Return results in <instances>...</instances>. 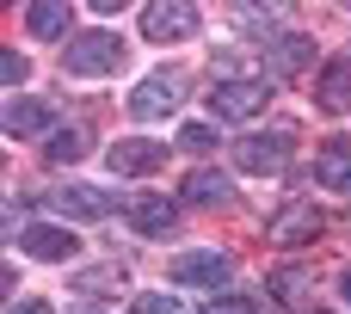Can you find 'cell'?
Listing matches in <instances>:
<instances>
[{
    "label": "cell",
    "mask_w": 351,
    "mask_h": 314,
    "mask_svg": "<svg viewBox=\"0 0 351 314\" xmlns=\"http://www.w3.org/2000/svg\"><path fill=\"white\" fill-rule=\"evenodd\" d=\"M228 271H234V265H228V253L204 247V253H179L167 278H173V284H191V290H222V284H228Z\"/></svg>",
    "instance_id": "4"
},
{
    "label": "cell",
    "mask_w": 351,
    "mask_h": 314,
    "mask_svg": "<svg viewBox=\"0 0 351 314\" xmlns=\"http://www.w3.org/2000/svg\"><path fill=\"white\" fill-rule=\"evenodd\" d=\"M68 25H74V6L68 0H37L25 12V31L31 37H68Z\"/></svg>",
    "instance_id": "13"
},
{
    "label": "cell",
    "mask_w": 351,
    "mask_h": 314,
    "mask_svg": "<svg viewBox=\"0 0 351 314\" xmlns=\"http://www.w3.org/2000/svg\"><path fill=\"white\" fill-rule=\"evenodd\" d=\"M142 31H148L154 43H179V37L197 31V6H185V0H154V6L142 12Z\"/></svg>",
    "instance_id": "6"
},
{
    "label": "cell",
    "mask_w": 351,
    "mask_h": 314,
    "mask_svg": "<svg viewBox=\"0 0 351 314\" xmlns=\"http://www.w3.org/2000/svg\"><path fill=\"white\" fill-rule=\"evenodd\" d=\"M123 56H130V49H123L117 31H74L68 49H62V68L80 74V80H99V74H117Z\"/></svg>",
    "instance_id": "1"
},
{
    "label": "cell",
    "mask_w": 351,
    "mask_h": 314,
    "mask_svg": "<svg viewBox=\"0 0 351 314\" xmlns=\"http://www.w3.org/2000/svg\"><path fill=\"white\" fill-rule=\"evenodd\" d=\"M265 234H271V247H308L321 234V210L315 204H290V210H278L265 222Z\"/></svg>",
    "instance_id": "7"
},
{
    "label": "cell",
    "mask_w": 351,
    "mask_h": 314,
    "mask_svg": "<svg viewBox=\"0 0 351 314\" xmlns=\"http://www.w3.org/2000/svg\"><path fill=\"white\" fill-rule=\"evenodd\" d=\"M315 185H333V191H346L351 185V142H327L321 154H315Z\"/></svg>",
    "instance_id": "12"
},
{
    "label": "cell",
    "mask_w": 351,
    "mask_h": 314,
    "mask_svg": "<svg viewBox=\"0 0 351 314\" xmlns=\"http://www.w3.org/2000/svg\"><path fill=\"white\" fill-rule=\"evenodd\" d=\"M37 130H49V105H43V99H6V136L25 142V136H37Z\"/></svg>",
    "instance_id": "14"
},
{
    "label": "cell",
    "mask_w": 351,
    "mask_h": 314,
    "mask_svg": "<svg viewBox=\"0 0 351 314\" xmlns=\"http://www.w3.org/2000/svg\"><path fill=\"white\" fill-rule=\"evenodd\" d=\"M339 296H346V302H351V265H346V271H339Z\"/></svg>",
    "instance_id": "26"
},
{
    "label": "cell",
    "mask_w": 351,
    "mask_h": 314,
    "mask_svg": "<svg viewBox=\"0 0 351 314\" xmlns=\"http://www.w3.org/2000/svg\"><path fill=\"white\" fill-rule=\"evenodd\" d=\"M302 290H308L302 271H278V278H271V296H278V302H302Z\"/></svg>",
    "instance_id": "21"
},
{
    "label": "cell",
    "mask_w": 351,
    "mask_h": 314,
    "mask_svg": "<svg viewBox=\"0 0 351 314\" xmlns=\"http://www.w3.org/2000/svg\"><path fill=\"white\" fill-rule=\"evenodd\" d=\"M74 290H80V296H93V290H123V271H117V265H105V271H80Z\"/></svg>",
    "instance_id": "19"
},
{
    "label": "cell",
    "mask_w": 351,
    "mask_h": 314,
    "mask_svg": "<svg viewBox=\"0 0 351 314\" xmlns=\"http://www.w3.org/2000/svg\"><path fill=\"white\" fill-rule=\"evenodd\" d=\"M130 314H179V296H136Z\"/></svg>",
    "instance_id": "24"
},
{
    "label": "cell",
    "mask_w": 351,
    "mask_h": 314,
    "mask_svg": "<svg viewBox=\"0 0 351 314\" xmlns=\"http://www.w3.org/2000/svg\"><path fill=\"white\" fill-rule=\"evenodd\" d=\"M185 197H191V204H204V210H216V204H228V197H234V185H228V173L197 167V173L185 179Z\"/></svg>",
    "instance_id": "15"
},
{
    "label": "cell",
    "mask_w": 351,
    "mask_h": 314,
    "mask_svg": "<svg viewBox=\"0 0 351 314\" xmlns=\"http://www.w3.org/2000/svg\"><path fill=\"white\" fill-rule=\"evenodd\" d=\"M6 314H49V302H37V296H25V302H12Z\"/></svg>",
    "instance_id": "25"
},
{
    "label": "cell",
    "mask_w": 351,
    "mask_h": 314,
    "mask_svg": "<svg viewBox=\"0 0 351 314\" xmlns=\"http://www.w3.org/2000/svg\"><path fill=\"white\" fill-rule=\"evenodd\" d=\"M315 99H321L327 111H351V62H333V68L321 74V86H315Z\"/></svg>",
    "instance_id": "17"
},
{
    "label": "cell",
    "mask_w": 351,
    "mask_h": 314,
    "mask_svg": "<svg viewBox=\"0 0 351 314\" xmlns=\"http://www.w3.org/2000/svg\"><path fill=\"white\" fill-rule=\"evenodd\" d=\"M179 93H185L179 74H148V80L130 93V117H136V123H154V117H167V111L179 105Z\"/></svg>",
    "instance_id": "5"
},
{
    "label": "cell",
    "mask_w": 351,
    "mask_h": 314,
    "mask_svg": "<svg viewBox=\"0 0 351 314\" xmlns=\"http://www.w3.org/2000/svg\"><path fill=\"white\" fill-rule=\"evenodd\" d=\"M234 167L241 173H284L290 167V136L271 130V136H241L234 142Z\"/></svg>",
    "instance_id": "3"
},
{
    "label": "cell",
    "mask_w": 351,
    "mask_h": 314,
    "mask_svg": "<svg viewBox=\"0 0 351 314\" xmlns=\"http://www.w3.org/2000/svg\"><path fill=\"white\" fill-rule=\"evenodd\" d=\"M80 314H99V309H80Z\"/></svg>",
    "instance_id": "27"
},
{
    "label": "cell",
    "mask_w": 351,
    "mask_h": 314,
    "mask_svg": "<svg viewBox=\"0 0 351 314\" xmlns=\"http://www.w3.org/2000/svg\"><path fill=\"white\" fill-rule=\"evenodd\" d=\"M179 148H185V154H210V148H216V130H210V123H185V130H179Z\"/></svg>",
    "instance_id": "20"
},
{
    "label": "cell",
    "mask_w": 351,
    "mask_h": 314,
    "mask_svg": "<svg viewBox=\"0 0 351 314\" xmlns=\"http://www.w3.org/2000/svg\"><path fill=\"white\" fill-rule=\"evenodd\" d=\"M25 253H31V259H43V265H56V259H74V253H80V241H74V228L31 222V228H25Z\"/></svg>",
    "instance_id": "10"
},
{
    "label": "cell",
    "mask_w": 351,
    "mask_h": 314,
    "mask_svg": "<svg viewBox=\"0 0 351 314\" xmlns=\"http://www.w3.org/2000/svg\"><path fill=\"white\" fill-rule=\"evenodd\" d=\"M308 56H315V43H308V37H296V31H284V37L271 43V68H278V74H302V68H308Z\"/></svg>",
    "instance_id": "18"
},
{
    "label": "cell",
    "mask_w": 351,
    "mask_h": 314,
    "mask_svg": "<svg viewBox=\"0 0 351 314\" xmlns=\"http://www.w3.org/2000/svg\"><path fill=\"white\" fill-rule=\"evenodd\" d=\"M25 74H31V62H25L19 49H0V80H6L12 93H19V80H25Z\"/></svg>",
    "instance_id": "22"
},
{
    "label": "cell",
    "mask_w": 351,
    "mask_h": 314,
    "mask_svg": "<svg viewBox=\"0 0 351 314\" xmlns=\"http://www.w3.org/2000/svg\"><path fill=\"white\" fill-rule=\"evenodd\" d=\"M130 222H136V234L167 241L173 222H179V210H173V197H136V204H130Z\"/></svg>",
    "instance_id": "11"
},
{
    "label": "cell",
    "mask_w": 351,
    "mask_h": 314,
    "mask_svg": "<svg viewBox=\"0 0 351 314\" xmlns=\"http://www.w3.org/2000/svg\"><path fill=\"white\" fill-rule=\"evenodd\" d=\"M86 154V130L80 123H62V130H49V142H43V160H56V167H74Z\"/></svg>",
    "instance_id": "16"
},
{
    "label": "cell",
    "mask_w": 351,
    "mask_h": 314,
    "mask_svg": "<svg viewBox=\"0 0 351 314\" xmlns=\"http://www.w3.org/2000/svg\"><path fill=\"white\" fill-rule=\"evenodd\" d=\"M210 314H259L253 296H210Z\"/></svg>",
    "instance_id": "23"
},
{
    "label": "cell",
    "mask_w": 351,
    "mask_h": 314,
    "mask_svg": "<svg viewBox=\"0 0 351 314\" xmlns=\"http://www.w3.org/2000/svg\"><path fill=\"white\" fill-rule=\"evenodd\" d=\"M105 167H111V173H123V179H142V173H160V167H167V148H160V142L130 136V142H117V148L105 154Z\"/></svg>",
    "instance_id": "8"
},
{
    "label": "cell",
    "mask_w": 351,
    "mask_h": 314,
    "mask_svg": "<svg viewBox=\"0 0 351 314\" xmlns=\"http://www.w3.org/2000/svg\"><path fill=\"white\" fill-rule=\"evenodd\" d=\"M265 99H271V80H216L210 86V117L247 123L253 111H265Z\"/></svg>",
    "instance_id": "2"
},
{
    "label": "cell",
    "mask_w": 351,
    "mask_h": 314,
    "mask_svg": "<svg viewBox=\"0 0 351 314\" xmlns=\"http://www.w3.org/2000/svg\"><path fill=\"white\" fill-rule=\"evenodd\" d=\"M43 204H49L56 216H80V222H99V216H111V210H117L99 185H62V191H49Z\"/></svg>",
    "instance_id": "9"
}]
</instances>
